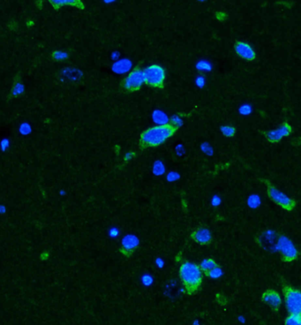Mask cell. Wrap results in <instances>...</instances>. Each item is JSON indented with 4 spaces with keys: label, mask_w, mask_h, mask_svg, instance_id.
Segmentation results:
<instances>
[{
    "label": "cell",
    "mask_w": 301,
    "mask_h": 325,
    "mask_svg": "<svg viewBox=\"0 0 301 325\" xmlns=\"http://www.w3.org/2000/svg\"><path fill=\"white\" fill-rule=\"evenodd\" d=\"M180 281L183 285L184 291L187 295L196 294L201 288L203 273L196 263L183 261L179 269Z\"/></svg>",
    "instance_id": "6da1fadb"
},
{
    "label": "cell",
    "mask_w": 301,
    "mask_h": 325,
    "mask_svg": "<svg viewBox=\"0 0 301 325\" xmlns=\"http://www.w3.org/2000/svg\"><path fill=\"white\" fill-rule=\"evenodd\" d=\"M178 128L174 126L168 124H162L152 128L146 129L140 137V143L142 148H151L157 147L166 142L175 133Z\"/></svg>",
    "instance_id": "7a4b0ae2"
},
{
    "label": "cell",
    "mask_w": 301,
    "mask_h": 325,
    "mask_svg": "<svg viewBox=\"0 0 301 325\" xmlns=\"http://www.w3.org/2000/svg\"><path fill=\"white\" fill-rule=\"evenodd\" d=\"M284 303L289 315H301V293L299 289L284 285L283 287Z\"/></svg>",
    "instance_id": "3957f363"
},
{
    "label": "cell",
    "mask_w": 301,
    "mask_h": 325,
    "mask_svg": "<svg viewBox=\"0 0 301 325\" xmlns=\"http://www.w3.org/2000/svg\"><path fill=\"white\" fill-rule=\"evenodd\" d=\"M277 251L280 254L281 260L284 263H292L298 259V249L291 239L284 234H278Z\"/></svg>",
    "instance_id": "277c9868"
},
{
    "label": "cell",
    "mask_w": 301,
    "mask_h": 325,
    "mask_svg": "<svg viewBox=\"0 0 301 325\" xmlns=\"http://www.w3.org/2000/svg\"><path fill=\"white\" fill-rule=\"evenodd\" d=\"M143 80L146 85L156 89H162L166 77L165 70L159 65H152L142 71Z\"/></svg>",
    "instance_id": "5b68a950"
},
{
    "label": "cell",
    "mask_w": 301,
    "mask_h": 325,
    "mask_svg": "<svg viewBox=\"0 0 301 325\" xmlns=\"http://www.w3.org/2000/svg\"><path fill=\"white\" fill-rule=\"evenodd\" d=\"M265 183L267 185V194L274 204L284 209V211H291L294 210L297 205L294 199L289 197L283 192L278 190L277 187H274L273 185L270 184L269 181H266Z\"/></svg>",
    "instance_id": "8992f818"
},
{
    "label": "cell",
    "mask_w": 301,
    "mask_h": 325,
    "mask_svg": "<svg viewBox=\"0 0 301 325\" xmlns=\"http://www.w3.org/2000/svg\"><path fill=\"white\" fill-rule=\"evenodd\" d=\"M278 234L273 230H265L256 239V242L263 247L266 251H277V242Z\"/></svg>",
    "instance_id": "52a82bcc"
},
{
    "label": "cell",
    "mask_w": 301,
    "mask_h": 325,
    "mask_svg": "<svg viewBox=\"0 0 301 325\" xmlns=\"http://www.w3.org/2000/svg\"><path fill=\"white\" fill-rule=\"evenodd\" d=\"M143 84H144V80H143L142 70L135 68L125 78L123 86L127 91L134 92L140 90Z\"/></svg>",
    "instance_id": "ba28073f"
},
{
    "label": "cell",
    "mask_w": 301,
    "mask_h": 325,
    "mask_svg": "<svg viewBox=\"0 0 301 325\" xmlns=\"http://www.w3.org/2000/svg\"><path fill=\"white\" fill-rule=\"evenodd\" d=\"M261 301L268 307L271 308L274 312L279 311L281 305H282V298L277 291L274 289H268L265 291L261 297Z\"/></svg>",
    "instance_id": "9c48e42d"
},
{
    "label": "cell",
    "mask_w": 301,
    "mask_h": 325,
    "mask_svg": "<svg viewBox=\"0 0 301 325\" xmlns=\"http://www.w3.org/2000/svg\"><path fill=\"white\" fill-rule=\"evenodd\" d=\"M291 131H292V129H291V126L288 124L287 122H284L276 129L265 133V136H266L267 140L271 143H277V142H280L281 140H283L284 137L291 135Z\"/></svg>",
    "instance_id": "30bf717a"
},
{
    "label": "cell",
    "mask_w": 301,
    "mask_h": 325,
    "mask_svg": "<svg viewBox=\"0 0 301 325\" xmlns=\"http://www.w3.org/2000/svg\"><path fill=\"white\" fill-rule=\"evenodd\" d=\"M140 240L138 238L133 234L125 236L122 239L121 247L119 251L125 257H131L135 251L138 249Z\"/></svg>",
    "instance_id": "8fae6325"
},
{
    "label": "cell",
    "mask_w": 301,
    "mask_h": 325,
    "mask_svg": "<svg viewBox=\"0 0 301 325\" xmlns=\"http://www.w3.org/2000/svg\"><path fill=\"white\" fill-rule=\"evenodd\" d=\"M191 239L194 240V242L197 243L201 246L210 245L213 240V236H212L210 230L205 227H200V228L195 229L190 233Z\"/></svg>",
    "instance_id": "7c38bea8"
},
{
    "label": "cell",
    "mask_w": 301,
    "mask_h": 325,
    "mask_svg": "<svg viewBox=\"0 0 301 325\" xmlns=\"http://www.w3.org/2000/svg\"><path fill=\"white\" fill-rule=\"evenodd\" d=\"M234 50L236 54L239 56V58L247 61H253L256 58V53L253 47L246 42H237L234 46Z\"/></svg>",
    "instance_id": "4fadbf2b"
},
{
    "label": "cell",
    "mask_w": 301,
    "mask_h": 325,
    "mask_svg": "<svg viewBox=\"0 0 301 325\" xmlns=\"http://www.w3.org/2000/svg\"><path fill=\"white\" fill-rule=\"evenodd\" d=\"M217 266H218V263L213 258H206V259L202 260L201 263L199 264L201 272L204 275L209 272L210 270H213Z\"/></svg>",
    "instance_id": "5bb4252c"
},
{
    "label": "cell",
    "mask_w": 301,
    "mask_h": 325,
    "mask_svg": "<svg viewBox=\"0 0 301 325\" xmlns=\"http://www.w3.org/2000/svg\"><path fill=\"white\" fill-rule=\"evenodd\" d=\"M284 325H301V315H288L284 320Z\"/></svg>",
    "instance_id": "9a60e30c"
},
{
    "label": "cell",
    "mask_w": 301,
    "mask_h": 325,
    "mask_svg": "<svg viewBox=\"0 0 301 325\" xmlns=\"http://www.w3.org/2000/svg\"><path fill=\"white\" fill-rule=\"evenodd\" d=\"M222 274H223V270H222L221 267L218 265L208 273L205 274V276L210 277V278H219V277H221Z\"/></svg>",
    "instance_id": "2e32d148"
},
{
    "label": "cell",
    "mask_w": 301,
    "mask_h": 325,
    "mask_svg": "<svg viewBox=\"0 0 301 325\" xmlns=\"http://www.w3.org/2000/svg\"><path fill=\"white\" fill-rule=\"evenodd\" d=\"M222 134L226 136V137H232L235 135L236 129L231 126H225L221 128Z\"/></svg>",
    "instance_id": "e0dca14e"
}]
</instances>
